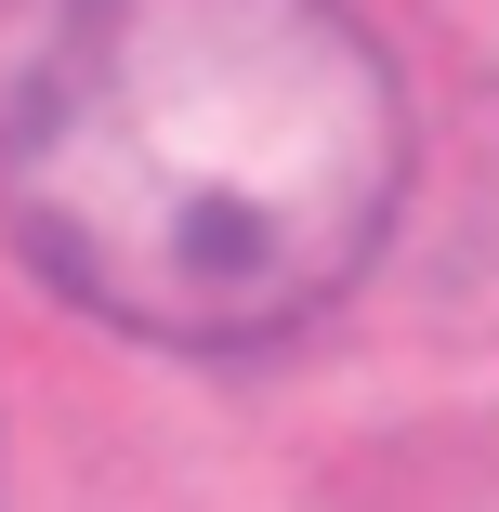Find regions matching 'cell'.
Instances as JSON below:
<instances>
[{
	"mask_svg": "<svg viewBox=\"0 0 499 512\" xmlns=\"http://www.w3.org/2000/svg\"><path fill=\"white\" fill-rule=\"evenodd\" d=\"M408 79L355 0H40L0 27V224L92 329L263 355L408 211Z\"/></svg>",
	"mask_w": 499,
	"mask_h": 512,
	"instance_id": "6da1fadb",
	"label": "cell"
}]
</instances>
